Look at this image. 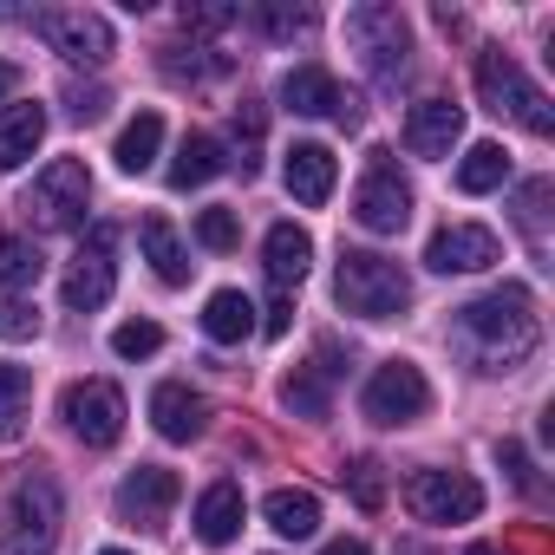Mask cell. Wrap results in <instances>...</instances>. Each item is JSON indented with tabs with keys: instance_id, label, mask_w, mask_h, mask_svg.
Listing matches in <instances>:
<instances>
[{
	"instance_id": "obj_24",
	"label": "cell",
	"mask_w": 555,
	"mask_h": 555,
	"mask_svg": "<svg viewBox=\"0 0 555 555\" xmlns=\"http://www.w3.org/2000/svg\"><path fill=\"white\" fill-rule=\"evenodd\" d=\"M261 509H268V529L288 535V542H301V535L321 529V496H314V490H274Z\"/></svg>"
},
{
	"instance_id": "obj_23",
	"label": "cell",
	"mask_w": 555,
	"mask_h": 555,
	"mask_svg": "<svg viewBox=\"0 0 555 555\" xmlns=\"http://www.w3.org/2000/svg\"><path fill=\"white\" fill-rule=\"evenodd\" d=\"M138 242H144V255H151V268H157L164 288H183L190 282V255H183V242H177V229L164 216H144L138 222Z\"/></svg>"
},
{
	"instance_id": "obj_3",
	"label": "cell",
	"mask_w": 555,
	"mask_h": 555,
	"mask_svg": "<svg viewBox=\"0 0 555 555\" xmlns=\"http://www.w3.org/2000/svg\"><path fill=\"white\" fill-rule=\"evenodd\" d=\"M60 542V483L47 470L21 477L0 516V555H53Z\"/></svg>"
},
{
	"instance_id": "obj_22",
	"label": "cell",
	"mask_w": 555,
	"mask_h": 555,
	"mask_svg": "<svg viewBox=\"0 0 555 555\" xmlns=\"http://www.w3.org/2000/svg\"><path fill=\"white\" fill-rule=\"evenodd\" d=\"M203 334H209L216 347L248 340V334H255V301H248L242 288H216V295H209V308H203Z\"/></svg>"
},
{
	"instance_id": "obj_28",
	"label": "cell",
	"mask_w": 555,
	"mask_h": 555,
	"mask_svg": "<svg viewBox=\"0 0 555 555\" xmlns=\"http://www.w3.org/2000/svg\"><path fill=\"white\" fill-rule=\"evenodd\" d=\"M282 405H288L295 418H327V405H334L327 373H321V366H295V373L282 379Z\"/></svg>"
},
{
	"instance_id": "obj_1",
	"label": "cell",
	"mask_w": 555,
	"mask_h": 555,
	"mask_svg": "<svg viewBox=\"0 0 555 555\" xmlns=\"http://www.w3.org/2000/svg\"><path fill=\"white\" fill-rule=\"evenodd\" d=\"M535 340H542V321H535L529 288H516V282H503V288H490L483 301L457 308V347L470 353L477 373H509V366H522V360L535 353Z\"/></svg>"
},
{
	"instance_id": "obj_36",
	"label": "cell",
	"mask_w": 555,
	"mask_h": 555,
	"mask_svg": "<svg viewBox=\"0 0 555 555\" xmlns=\"http://www.w3.org/2000/svg\"><path fill=\"white\" fill-rule=\"evenodd\" d=\"M340 477H347V490H353V503H360V509H379V503H386V483H379V464H373V457L347 464Z\"/></svg>"
},
{
	"instance_id": "obj_21",
	"label": "cell",
	"mask_w": 555,
	"mask_h": 555,
	"mask_svg": "<svg viewBox=\"0 0 555 555\" xmlns=\"http://www.w3.org/2000/svg\"><path fill=\"white\" fill-rule=\"evenodd\" d=\"M40 138H47V112L40 105H0V170H21Z\"/></svg>"
},
{
	"instance_id": "obj_33",
	"label": "cell",
	"mask_w": 555,
	"mask_h": 555,
	"mask_svg": "<svg viewBox=\"0 0 555 555\" xmlns=\"http://www.w3.org/2000/svg\"><path fill=\"white\" fill-rule=\"evenodd\" d=\"M542 203H548V177H535V183H522V196H516V222H522V235H529V248H535V255H548V229H542Z\"/></svg>"
},
{
	"instance_id": "obj_27",
	"label": "cell",
	"mask_w": 555,
	"mask_h": 555,
	"mask_svg": "<svg viewBox=\"0 0 555 555\" xmlns=\"http://www.w3.org/2000/svg\"><path fill=\"white\" fill-rule=\"evenodd\" d=\"M40 274H47V261H40V248L27 235H0V295L40 288Z\"/></svg>"
},
{
	"instance_id": "obj_45",
	"label": "cell",
	"mask_w": 555,
	"mask_h": 555,
	"mask_svg": "<svg viewBox=\"0 0 555 555\" xmlns=\"http://www.w3.org/2000/svg\"><path fill=\"white\" fill-rule=\"evenodd\" d=\"M464 555H496V548H490V542H470V548H464Z\"/></svg>"
},
{
	"instance_id": "obj_2",
	"label": "cell",
	"mask_w": 555,
	"mask_h": 555,
	"mask_svg": "<svg viewBox=\"0 0 555 555\" xmlns=\"http://www.w3.org/2000/svg\"><path fill=\"white\" fill-rule=\"evenodd\" d=\"M334 301L360 321H399L412 308V274L386 255H366V248H347L340 268H334Z\"/></svg>"
},
{
	"instance_id": "obj_31",
	"label": "cell",
	"mask_w": 555,
	"mask_h": 555,
	"mask_svg": "<svg viewBox=\"0 0 555 555\" xmlns=\"http://www.w3.org/2000/svg\"><path fill=\"white\" fill-rule=\"evenodd\" d=\"M261 125H268V118H261V105H248V99H242L235 118H229V138H235V157H229V164H235L242 177L261 170V157H255V151H261Z\"/></svg>"
},
{
	"instance_id": "obj_20",
	"label": "cell",
	"mask_w": 555,
	"mask_h": 555,
	"mask_svg": "<svg viewBox=\"0 0 555 555\" xmlns=\"http://www.w3.org/2000/svg\"><path fill=\"white\" fill-rule=\"evenodd\" d=\"M242 509H248V503H242V483H229V477H222V483H209V490H203V503H196V535H203L209 548L235 542V535H242Z\"/></svg>"
},
{
	"instance_id": "obj_35",
	"label": "cell",
	"mask_w": 555,
	"mask_h": 555,
	"mask_svg": "<svg viewBox=\"0 0 555 555\" xmlns=\"http://www.w3.org/2000/svg\"><path fill=\"white\" fill-rule=\"evenodd\" d=\"M164 347V327H151V321H125L118 334H112V353L118 360H151Z\"/></svg>"
},
{
	"instance_id": "obj_41",
	"label": "cell",
	"mask_w": 555,
	"mask_h": 555,
	"mask_svg": "<svg viewBox=\"0 0 555 555\" xmlns=\"http://www.w3.org/2000/svg\"><path fill=\"white\" fill-rule=\"evenodd\" d=\"M288 321H295V301H288V295H274V301H268V321H261V327H268L274 340H282V334H288Z\"/></svg>"
},
{
	"instance_id": "obj_15",
	"label": "cell",
	"mask_w": 555,
	"mask_h": 555,
	"mask_svg": "<svg viewBox=\"0 0 555 555\" xmlns=\"http://www.w3.org/2000/svg\"><path fill=\"white\" fill-rule=\"evenodd\" d=\"M170 509H177V470H164V464H138V470L118 483V516H125V522L157 529Z\"/></svg>"
},
{
	"instance_id": "obj_30",
	"label": "cell",
	"mask_w": 555,
	"mask_h": 555,
	"mask_svg": "<svg viewBox=\"0 0 555 555\" xmlns=\"http://www.w3.org/2000/svg\"><path fill=\"white\" fill-rule=\"evenodd\" d=\"M27 405H34V379H27L21 366H8V360H0V438H21V425H27Z\"/></svg>"
},
{
	"instance_id": "obj_39",
	"label": "cell",
	"mask_w": 555,
	"mask_h": 555,
	"mask_svg": "<svg viewBox=\"0 0 555 555\" xmlns=\"http://www.w3.org/2000/svg\"><path fill=\"white\" fill-rule=\"evenodd\" d=\"M66 105H73V118H79V125L105 118V92H99V86H73V92H66Z\"/></svg>"
},
{
	"instance_id": "obj_12",
	"label": "cell",
	"mask_w": 555,
	"mask_h": 555,
	"mask_svg": "<svg viewBox=\"0 0 555 555\" xmlns=\"http://www.w3.org/2000/svg\"><path fill=\"white\" fill-rule=\"evenodd\" d=\"M282 99H288V112L295 118H334V125H360L366 112H360V99L353 92H340V79L327 73V66H295L288 79H282Z\"/></svg>"
},
{
	"instance_id": "obj_9",
	"label": "cell",
	"mask_w": 555,
	"mask_h": 555,
	"mask_svg": "<svg viewBox=\"0 0 555 555\" xmlns=\"http://www.w3.org/2000/svg\"><path fill=\"white\" fill-rule=\"evenodd\" d=\"M60 418L73 425V438H86L92 451H105V444H118V431H125V392H118L112 379H79V386H66Z\"/></svg>"
},
{
	"instance_id": "obj_29",
	"label": "cell",
	"mask_w": 555,
	"mask_h": 555,
	"mask_svg": "<svg viewBox=\"0 0 555 555\" xmlns=\"http://www.w3.org/2000/svg\"><path fill=\"white\" fill-rule=\"evenodd\" d=\"M509 177V151L503 144H470V157L457 164V190L464 196H483V190H496Z\"/></svg>"
},
{
	"instance_id": "obj_44",
	"label": "cell",
	"mask_w": 555,
	"mask_h": 555,
	"mask_svg": "<svg viewBox=\"0 0 555 555\" xmlns=\"http://www.w3.org/2000/svg\"><path fill=\"white\" fill-rule=\"evenodd\" d=\"M399 555H431V548L425 542H399Z\"/></svg>"
},
{
	"instance_id": "obj_46",
	"label": "cell",
	"mask_w": 555,
	"mask_h": 555,
	"mask_svg": "<svg viewBox=\"0 0 555 555\" xmlns=\"http://www.w3.org/2000/svg\"><path fill=\"white\" fill-rule=\"evenodd\" d=\"M99 555H131V548H99Z\"/></svg>"
},
{
	"instance_id": "obj_25",
	"label": "cell",
	"mask_w": 555,
	"mask_h": 555,
	"mask_svg": "<svg viewBox=\"0 0 555 555\" xmlns=\"http://www.w3.org/2000/svg\"><path fill=\"white\" fill-rule=\"evenodd\" d=\"M229 157H222V144L209 138V131H190L183 144H177V164H170V190H203L216 170H222Z\"/></svg>"
},
{
	"instance_id": "obj_10",
	"label": "cell",
	"mask_w": 555,
	"mask_h": 555,
	"mask_svg": "<svg viewBox=\"0 0 555 555\" xmlns=\"http://www.w3.org/2000/svg\"><path fill=\"white\" fill-rule=\"evenodd\" d=\"M405 503L418 522H470L483 509V483L464 477V470H418L405 483Z\"/></svg>"
},
{
	"instance_id": "obj_11",
	"label": "cell",
	"mask_w": 555,
	"mask_h": 555,
	"mask_svg": "<svg viewBox=\"0 0 555 555\" xmlns=\"http://www.w3.org/2000/svg\"><path fill=\"white\" fill-rule=\"evenodd\" d=\"M40 34L53 53H66L73 66H105L112 60V21L92 14V8H47L40 14Z\"/></svg>"
},
{
	"instance_id": "obj_26",
	"label": "cell",
	"mask_w": 555,
	"mask_h": 555,
	"mask_svg": "<svg viewBox=\"0 0 555 555\" xmlns=\"http://www.w3.org/2000/svg\"><path fill=\"white\" fill-rule=\"evenodd\" d=\"M157 144H164V118H157V112H138V118L118 131V151H112V157H118L125 177H144V170L157 164Z\"/></svg>"
},
{
	"instance_id": "obj_42",
	"label": "cell",
	"mask_w": 555,
	"mask_h": 555,
	"mask_svg": "<svg viewBox=\"0 0 555 555\" xmlns=\"http://www.w3.org/2000/svg\"><path fill=\"white\" fill-rule=\"evenodd\" d=\"M8 92H21V66H8V60H0V99H8Z\"/></svg>"
},
{
	"instance_id": "obj_8",
	"label": "cell",
	"mask_w": 555,
	"mask_h": 555,
	"mask_svg": "<svg viewBox=\"0 0 555 555\" xmlns=\"http://www.w3.org/2000/svg\"><path fill=\"white\" fill-rule=\"evenodd\" d=\"M425 405H431V386L412 360H386L360 392V412L373 425H412V418H425Z\"/></svg>"
},
{
	"instance_id": "obj_13",
	"label": "cell",
	"mask_w": 555,
	"mask_h": 555,
	"mask_svg": "<svg viewBox=\"0 0 555 555\" xmlns=\"http://www.w3.org/2000/svg\"><path fill=\"white\" fill-rule=\"evenodd\" d=\"M112 242H118V229H92V242L79 248V261L66 268V308H79V314H92V308H105L112 301V282H118V274H112Z\"/></svg>"
},
{
	"instance_id": "obj_34",
	"label": "cell",
	"mask_w": 555,
	"mask_h": 555,
	"mask_svg": "<svg viewBox=\"0 0 555 555\" xmlns=\"http://www.w3.org/2000/svg\"><path fill=\"white\" fill-rule=\"evenodd\" d=\"M196 242H203V248H216V255H229V248L242 242L235 209H203V216H196Z\"/></svg>"
},
{
	"instance_id": "obj_4",
	"label": "cell",
	"mask_w": 555,
	"mask_h": 555,
	"mask_svg": "<svg viewBox=\"0 0 555 555\" xmlns=\"http://www.w3.org/2000/svg\"><path fill=\"white\" fill-rule=\"evenodd\" d=\"M477 99H483L496 118L509 112V118H516L529 138H548V131H555V112H548V99H542V92L522 79V66H516L503 47H483V53H477Z\"/></svg>"
},
{
	"instance_id": "obj_17",
	"label": "cell",
	"mask_w": 555,
	"mask_h": 555,
	"mask_svg": "<svg viewBox=\"0 0 555 555\" xmlns=\"http://www.w3.org/2000/svg\"><path fill=\"white\" fill-rule=\"evenodd\" d=\"M282 177H288V196H295V203L321 209V203L334 196L340 164H334V151H327V144H295V151H288V164H282Z\"/></svg>"
},
{
	"instance_id": "obj_32",
	"label": "cell",
	"mask_w": 555,
	"mask_h": 555,
	"mask_svg": "<svg viewBox=\"0 0 555 555\" xmlns=\"http://www.w3.org/2000/svg\"><path fill=\"white\" fill-rule=\"evenodd\" d=\"M255 27H261L268 40H295V34H308V27H314V8H288V0H261V8H255Z\"/></svg>"
},
{
	"instance_id": "obj_16",
	"label": "cell",
	"mask_w": 555,
	"mask_h": 555,
	"mask_svg": "<svg viewBox=\"0 0 555 555\" xmlns=\"http://www.w3.org/2000/svg\"><path fill=\"white\" fill-rule=\"evenodd\" d=\"M464 138V112L451 99H418L405 118V151L412 157H451V144Z\"/></svg>"
},
{
	"instance_id": "obj_40",
	"label": "cell",
	"mask_w": 555,
	"mask_h": 555,
	"mask_svg": "<svg viewBox=\"0 0 555 555\" xmlns=\"http://www.w3.org/2000/svg\"><path fill=\"white\" fill-rule=\"evenodd\" d=\"M496 457L509 464V477H516V490H529V496H535V470H529V457H522V444H516V438H503V444H496Z\"/></svg>"
},
{
	"instance_id": "obj_37",
	"label": "cell",
	"mask_w": 555,
	"mask_h": 555,
	"mask_svg": "<svg viewBox=\"0 0 555 555\" xmlns=\"http://www.w3.org/2000/svg\"><path fill=\"white\" fill-rule=\"evenodd\" d=\"M229 21H242V8H183V27H190V34H216V27H229Z\"/></svg>"
},
{
	"instance_id": "obj_5",
	"label": "cell",
	"mask_w": 555,
	"mask_h": 555,
	"mask_svg": "<svg viewBox=\"0 0 555 555\" xmlns=\"http://www.w3.org/2000/svg\"><path fill=\"white\" fill-rule=\"evenodd\" d=\"M347 47L366 60L373 79H399L405 73V53H412V34H405V14L386 8V0H366V8L347 14Z\"/></svg>"
},
{
	"instance_id": "obj_19",
	"label": "cell",
	"mask_w": 555,
	"mask_h": 555,
	"mask_svg": "<svg viewBox=\"0 0 555 555\" xmlns=\"http://www.w3.org/2000/svg\"><path fill=\"white\" fill-rule=\"evenodd\" d=\"M151 418H157V431L170 438V444H190V438H203V425H209V405H203V392H190V386H157L151 392Z\"/></svg>"
},
{
	"instance_id": "obj_38",
	"label": "cell",
	"mask_w": 555,
	"mask_h": 555,
	"mask_svg": "<svg viewBox=\"0 0 555 555\" xmlns=\"http://www.w3.org/2000/svg\"><path fill=\"white\" fill-rule=\"evenodd\" d=\"M34 334H40L34 308H0V340H34Z\"/></svg>"
},
{
	"instance_id": "obj_7",
	"label": "cell",
	"mask_w": 555,
	"mask_h": 555,
	"mask_svg": "<svg viewBox=\"0 0 555 555\" xmlns=\"http://www.w3.org/2000/svg\"><path fill=\"white\" fill-rule=\"evenodd\" d=\"M353 216H360V229H373V235H399V229L412 222V183L399 177V157H392V151H373V157H366V177H360V190H353Z\"/></svg>"
},
{
	"instance_id": "obj_14",
	"label": "cell",
	"mask_w": 555,
	"mask_h": 555,
	"mask_svg": "<svg viewBox=\"0 0 555 555\" xmlns=\"http://www.w3.org/2000/svg\"><path fill=\"white\" fill-rule=\"evenodd\" d=\"M496 255H503V242H496V229H483V222H451V229H438L431 248H425V261H431L438 274H477V268H490Z\"/></svg>"
},
{
	"instance_id": "obj_6",
	"label": "cell",
	"mask_w": 555,
	"mask_h": 555,
	"mask_svg": "<svg viewBox=\"0 0 555 555\" xmlns=\"http://www.w3.org/2000/svg\"><path fill=\"white\" fill-rule=\"evenodd\" d=\"M86 203H92V170L79 157H53L34 190H27V216L40 229H79L86 222Z\"/></svg>"
},
{
	"instance_id": "obj_43",
	"label": "cell",
	"mask_w": 555,
	"mask_h": 555,
	"mask_svg": "<svg viewBox=\"0 0 555 555\" xmlns=\"http://www.w3.org/2000/svg\"><path fill=\"white\" fill-rule=\"evenodd\" d=\"M321 555H366V542H327Z\"/></svg>"
},
{
	"instance_id": "obj_18",
	"label": "cell",
	"mask_w": 555,
	"mask_h": 555,
	"mask_svg": "<svg viewBox=\"0 0 555 555\" xmlns=\"http://www.w3.org/2000/svg\"><path fill=\"white\" fill-rule=\"evenodd\" d=\"M261 255H268V282H274V295H288V288H301V282H308L314 235H308V229H295V222H274Z\"/></svg>"
}]
</instances>
